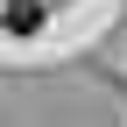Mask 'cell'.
Returning <instances> with one entry per match:
<instances>
[{
	"label": "cell",
	"mask_w": 127,
	"mask_h": 127,
	"mask_svg": "<svg viewBox=\"0 0 127 127\" xmlns=\"http://www.w3.org/2000/svg\"><path fill=\"white\" fill-rule=\"evenodd\" d=\"M0 21H7L14 35H35V28H42V7H35V0H7V7H0Z\"/></svg>",
	"instance_id": "obj_1"
}]
</instances>
